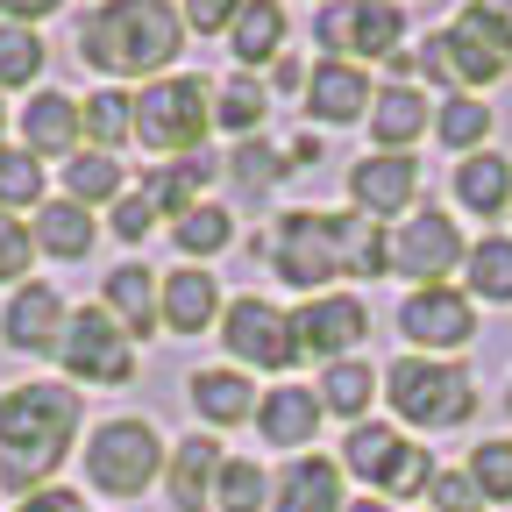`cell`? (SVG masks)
<instances>
[{
	"label": "cell",
	"instance_id": "1",
	"mask_svg": "<svg viewBox=\"0 0 512 512\" xmlns=\"http://www.w3.org/2000/svg\"><path fill=\"white\" fill-rule=\"evenodd\" d=\"M79 420H86V406H79L72 384H50V377L8 384L0 392V484L22 491V498L43 491L50 470L72 456Z\"/></svg>",
	"mask_w": 512,
	"mask_h": 512
},
{
	"label": "cell",
	"instance_id": "2",
	"mask_svg": "<svg viewBox=\"0 0 512 512\" xmlns=\"http://www.w3.org/2000/svg\"><path fill=\"white\" fill-rule=\"evenodd\" d=\"M185 50V15L171 0H100L79 22V57L100 79H164Z\"/></svg>",
	"mask_w": 512,
	"mask_h": 512
},
{
	"label": "cell",
	"instance_id": "3",
	"mask_svg": "<svg viewBox=\"0 0 512 512\" xmlns=\"http://www.w3.org/2000/svg\"><path fill=\"white\" fill-rule=\"evenodd\" d=\"M349 235H356V221H349V214L292 207V214H278V221H271L264 256H271V271H278L285 285L320 292L328 278H342V271H349Z\"/></svg>",
	"mask_w": 512,
	"mask_h": 512
},
{
	"label": "cell",
	"instance_id": "4",
	"mask_svg": "<svg viewBox=\"0 0 512 512\" xmlns=\"http://www.w3.org/2000/svg\"><path fill=\"white\" fill-rule=\"evenodd\" d=\"M214 128V86L192 72H164L136 93V143L157 157H192Z\"/></svg>",
	"mask_w": 512,
	"mask_h": 512
},
{
	"label": "cell",
	"instance_id": "5",
	"mask_svg": "<svg viewBox=\"0 0 512 512\" xmlns=\"http://www.w3.org/2000/svg\"><path fill=\"white\" fill-rule=\"evenodd\" d=\"M384 399L406 427H463L477 413L470 392V370L463 363H441V356H399L384 370Z\"/></svg>",
	"mask_w": 512,
	"mask_h": 512
},
{
	"label": "cell",
	"instance_id": "6",
	"mask_svg": "<svg viewBox=\"0 0 512 512\" xmlns=\"http://www.w3.org/2000/svg\"><path fill=\"white\" fill-rule=\"evenodd\" d=\"M164 456H171V448H164V434H157L150 420H136V413L100 420L93 441H86V484H93L100 498H143V491L157 484Z\"/></svg>",
	"mask_w": 512,
	"mask_h": 512
},
{
	"label": "cell",
	"instance_id": "7",
	"mask_svg": "<svg viewBox=\"0 0 512 512\" xmlns=\"http://www.w3.org/2000/svg\"><path fill=\"white\" fill-rule=\"evenodd\" d=\"M420 72L463 93V86H491V79H505V72H512V50H505V43H498L470 8H463L441 36H427V43H420Z\"/></svg>",
	"mask_w": 512,
	"mask_h": 512
},
{
	"label": "cell",
	"instance_id": "8",
	"mask_svg": "<svg viewBox=\"0 0 512 512\" xmlns=\"http://www.w3.org/2000/svg\"><path fill=\"white\" fill-rule=\"evenodd\" d=\"M57 363L72 384H128L136 377V342L114 328L107 306H79L57 335Z\"/></svg>",
	"mask_w": 512,
	"mask_h": 512
},
{
	"label": "cell",
	"instance_id": "9",
	"mask_svg": "<svg viewBox=\"0 0 512 512\" xmlns=\"http://www.w3.org/2000/svg\"><path fill=\"white\" fill-rule=\"evenodd\" d=\"M313 36L328 57L356 64V57H399V36H406V15L399 0H328L313 15Z\"/></svg>",
	"mask_w": 512,
	"mask_h": 512
},
{
	"label": "cell",
	"instance_id": "10",
	"mask_svg": "<svg viewBox=\"0 0 512 512\" xmlns=\"http://www.w3.org/2000/svg\"><path fill=\"white\" fill-rule=\"evenodd\" d=\"M221 342H228V356L249 363V370H292V363H299L292 313L271 306V299H256V292H242V299L221 306Z\"/></svg>",
	"mask_w": 512,
	"mask_h": 512
},
{
	"label": "cell",
	"instance_id": "11",
	"mask_svg": "<svg viewBox=\"0 0 512 512\" xmlns=\"http://www.w3.org/2000/svg\"><path fill=\"white\" fill-rule=\"evenodd\" d=\"M456 264H463V228L448 221L441 207H420L413 221H399V228H392V271H399V278H413V292L441 285Z\"/></svg>",
	"mask_w": 512,
	"mask_h": 512
},
{
	"label": "cell",
	"instance_id": "12",
	"mask_svg": "<svg viewBox=\"0 0 512 512\" xmlns=\"http://www.w3.org/2000/svg\"><path fill=\"white\" fill-rule=\"evenodd\" d=\"M363 335H370V306H363L356 292H313V299L292 313L299 356H320V363H342Z\"/></svg>",
	"mask_w": 512,
	"mask_h": 512
},
{
	"label": "cell",
	"instance_id": "13",
	"mask_svg": "<svg viewBox=\"0 0 512 512\" xmlns=\"http://www.w3.org/2000/svg\"><path fill=\"white\" fill-rule=\"evenodd\" d=\"M399 335L420 349V356H448L477 335V306L470 292H448V285H427V292H406L399 306Z\"/></svg>",
	"mask_w": 512,
	"mask_h": 512
},
{
	"label": "cell",
	"instance_id": "14",
	"mask_svg": "<svg viewBox=\"0 0 512 512\" xmlns=\"http://www.w3.org/2000/svg\"><path fill=\"white\" fill-rule=\"evenodd\" d=\"M64 320H72V306L57 299V285L29 278V285H15L8 313H0V335H8V349H15V356H57Z\"/></svg>",
	"mask_w": 512,
	"mask_h": 512
},
{
	"label": "cell",
	"instance_id": "15",
	"mask_svg": "<svg viewBox=\"0 0 512 512\" xmlns=\"http://www.w3.org/2000/svg\"><path fill=\"white\" fill-rule=\"evenodd\" d=\"M349 200H356V214H370V221L406 214V207L420 200V164H413V157H392V150L349 164Z\"/></svg>",
	"mask_w": 512,
	"mask_h": 512
},
{
	"label": "cell",
	"instance_id": "16",
	"mask_svg": "<svg viewBox=\"0 0 512 512\" xmlns=\"http://www.w3.org/2000/svg\"><path fill=\"white\" fill-rule=\"evenodd\" d=\"M370 100H377V86H370V72H363V64L320 57L313 72H306V107H313V121H328V128L370 121Z\"/></svg>",
	"mask_w": 512,
	"mask_h": 512
},
{
	"label": "cell",
	"instance_id": "17",
	"mask_svg": "<svg viewBox=\"0 0 512 512\" xmlns=\"http://www.w3.org/2000/svg\"><path fill=\"white\" fill-rule=\"evenodd\" d=\"M221 441L214 434H185V441H171V456H164V491H171V505L178 512H207L214 505V477H221Z\"/></svg>",
	"mask_w": 512,
	"mask_h": 512
},
{
	"label": "cell",
	"instance_id": "18",
	"mask_svg": "<svg viewBox=\"0 0 512 512\" xmlns=\"http://www.w3.org/2000/svg\"><path fill=\"white\" fill-rule=\"evenodd\" d=\"M157 320H164L171 335H207L214 320H221V285H214V271L185 264V271L157 278Z\"/></svg>",
	"mask_w": 512,
	"mask_h": 512
},
{
	"label": "cell",
	"instance_id": "19",
	"mask_svg": "<svg viewBox=\"0 0 512 512\" xmlns=\"http://www.w3.org/2000/svg\"><path fill=\"white\" fill-rule=\"evenodd\" d=\"M256 434L271 448H306L320 434V392L313 384H271V392H256Z\"/></svg>",
	"mask_w": 512,
	"mask_h": 512
},
{
	"label": "cell",
	"instance_id": "20",
	"mask_svg": "<svg viewBox=\"0 0 512 512\" xmlns=\"http://www.w3.org/2000/svg\"><path fill=\"white\" fill-rule=\"evenodd\" d=\"M22 150L29 157H72L79 150V100L72 93H57V86H43V93H29V107H22Z\"/></svg>",
	"mask_w": 512,
	"mask_h": 512
},
{
	"label": "cell",
	"instance_id": "21",
	"mask_svg": "<svg viewBox=\"0 0 512 512\" xmlns=\"http://www.w3.org/2000/svg\"><path fill=\"white\" fill-rule=\"evenodd\" d=\"M342 463L328 456H292L271 484V512H342Z\"/></svg>",
	"mask_w": 512,
	"mask_h": 512
},
{
	"label": "cell",
	"instance_id": "22",
	"mask_svg": "<svg viewBox=\"0 0 512 512\" xmlns=\"http://www.w3.org/2000/svg\"><path fill=\"white\" fill-rule=\"evenodd\" d=\"M434 128V114H427V93L420 86H384L377 100H370V136H377V150H392V157H413V143Z\"/></svg>",
	"mask_w": 512,
	"mask_h": 512
},
{
	"label": "cell",
	"instance_id": "23",
	"mask_svg": "<svg viewBox=\"0 0 512 512\" xmlns=\"http://www.w3.org/2000/svg\"><path fill=\"white\" fill-rule=\"evenodd\" d=\"M100 306L114 313V328H121L128 342L157 335V271H143V264H114L107 285H100Z\"/></svg>",
	"mask_w": 512,
	"mask_h": 512
},
{
	"label": "cell",
	"instance_id": "24",
	"mask_svg": "<svg viewBox=\"0 0 512 512\" xmlns=\"http://www.w3.org/2000/svg\"><path fill=\"white\" fill-rule=\"evenodd\" d=\"M214 157L207 150H192V157H171V164H157L150 178H143V200L157 207V221H178V214H192L200 207V192L214 185Z\"/></svg>",
	"mask_w": 512,
	"mask_h": 512
},
{
	"label": "cell",
	"instance_id": "25",
	"mask_svg": "<svg viewBox=\"0 0 512 512\" xmlns=\"http://www.w3.org/2000/svg\"><path fill=\"white\" fill-rule=\"evenodd\" d=\"M185 399H192V413H200L207 427H242V420H256V384H249L242 370H192V377H185Z\"/></svg>",
	"mask_w": 512,
	"mask_h": 512
},
{
	"label": "cell",
	"instance_id": "26",
	"mask_svg": "<svg viewBox=\"0 0 512 512\" xmlns=\"http://www.w3.org/2000/svg\"><path fill=\"white\" fill-rule=\"evenodd\" d=\"M448 185H456V200L470 207V214H505L512 207V157H498V150H470L456 171H448Z\"/></svg>",
	"mask_w": 512,
	"mask_h": 512
},
{
	"label": "cell",
	"instance_id": "27",
	"mask_svg": "<svg viewBox=\"0 0 512 512\" xmlns=\"http://www.w3.org/2000/svg\"><path fill=\"white\" fill-rule=\"evenodd\" d=\"M29 235H36L43 256H57V264H79V256L93 249V235H100V221H93L79 200H43L36 221H29Z\"/></svg>",
	"mask_w": 512,
	"mask_h": 512
},
{
	"label": "cell",
	"instance_id": "28",
	"mask_svg": "<svg viewBox=\"0 0 512 512\" xmlns=\"http://www.w3.org/2000/svg\"><path fill=\"white\" fill-rule=\"evenodd\" d=\"M235 64H278L285 50V0H242V15L228 29Z\"/></svg>",
	"mask_w": 512,
	"mask_h": 512
},
{
	"label": "cell",
	"instance_id": "29",
	"mask_svg": "<svg viewBox=\"0 0 512 512\" xmlns=\"http://www.w3.org/2000/svg\"><path fill=\"white\" fill-rule=\"evenodd\" d=\"M79 136L86 150H121L128 136H136V93H121V86H100L93 100H79Z\"/></svg>",
	"mask_w": 512,
	"mask_h": 512
},
{
	"label": "cell",
	"instance_id": "30",
	"mask_svg": "<svg viewBox=\"0 0 512 512\" xmlns=\"http://www.w3.org/2000/svg\"><path fill=\"white\" fill-rule=\"evenodd\" d=\"M313 392H320V413H342V420L356 427V420L370 413V399H377V370H370L363 356H342V363L320 370Z\"/></svg>",
	"mask_w": 512,
	"mask_h": 512
},
{
	"label": "cell",
	"instance_id": "31",
	"mask_svg": "<svg viewBox=\"0 0 512 512\" xmlns=\"http://www.w3.org/2000/svg\"><path fill=\"white\" fill-rule=\"evenodd\" d=\"M64 200H79L86 214L114 207L121 200V164L107 150H72V157H64Z\"/></svg>",
	"mask_w": 512,
	"mask_h": 512
},
{
	"label": "cell",
	"instance_id": "32",
	"mask_svg": "<svg viewBox=\"0 0 512 512\" xmlns=\"http://www.w3.org/2000/svg\"><path fill=\"white\" fill-rule=\"evenodd\" d=\"M434 136L456 150V157L484 150V136H491V107H484L477 93H448V100L434 107Z\"/></svg>",
	"mask_w": 512,
	"mask_h": 512
},
{
	"label": "cell",
	"instance_id": "33",
	"mask_svg": "<svg viewBox=\"0 0 512 512\" xmlns=\"http://www.w3.org/2000/svg\"><path fill=\"white\" fill-rule=\"evenodd\" d=\"M399 448H406V434H399V427H384V420H356V427H349V441H342V463H349L356 477L384 484V470H392Z\"/></svg>",
	"mask_w": 512,
	"mask_h": 512
},
{
	"label": "cell",
	"instance_id": "34",
	"mask_svg": "<svg viewBox=\"0 0 512 512\" xmlns=\"http://www.w3.org/2000/svg\"><path fill=\"white\" fill-rule=\"evenodd\" d=\"M463 271H470V299L512 306V235H484V242L463 256Z\"/></svg>",
	"mask_w": 512,
	"mask_h": 512
},
{
	"label": "cell",
	"instance_id": "35",
	"mask_svg": "<svg viewBox=\"0 0 512 512\" xmlns=\"http://www.w3.org/2000/svg\"><path fill=\"white\" fill-rule=\"evenodd\" d=\"M264 114H271V93L256 86L249 72H235V79L214 93V128H228V136H242V143L264 128Z\"/></svg>",
	"mask_w": 512,
	"mask_h": 512
},
{
	"label": "cell",
	"instance_id": "36",
	"mask_svg": "<svg viewBox=\"0 0 512 512\" xmlns=\"http://www.w3.org/2000/svg\"><path fill=\"white\" fill-rule=\"evenodd\" d=\"M171 242H178L185 256H221V249L235 242V214H228V207H214V200H200L192 214H178V221H171Z\"/></svg>",
	"mask_w": 512,
	"mask_h": 512
},
{
	"label": "cell",
	"instance_id": "37",
	"mask_svg": "<svg viewBox=\"0 0 512 512\" xmlns=\"http://www.w3.org/2000/svg\"><path fill=\"white\" fill-rule=\"evenodd\" d=\"M214 512H271V477L249 456H228L214 477Z\"/></svg>",
	"mask_w": 512,
	"mask_h": 512
},
{
	"label": "cell",
	"instance_id": "38",
	"mask_svg": "<svg viewBox=\"0 0 512 512\" xmlns=\"http://www.w3.org/2000/svg\"><path fill=\"white\" fill-rule=\"evenodd\" d=\"M0 207H8V214L43 207V157H29L22 143L0 150Z\"/></svg>",
	"mask_w": 512,
	"mask_h": 512
},
{
	"label": "cell",
	"instance_id": "39",
	"mask_svg": "<svg viewBox=\"0 0 512 512\" xmlns=\"http://www.w3.org/2000/svg\"><path fill=\"white\" fill-rule=\"evenodd\" d=\"M36 79H43V36L0 22V93H8V86H36Z\"/></svg>",
	"mask_w": 512,
	"mask_h": 512
},
{
	"label": "cell",
	"instance_id": "40",
	"mask_svg": "<svg viewBox=\"0 0 512 512\" xmlns=\"http://www.w3.org/2000/svg\"><path fill=\"white\" fill-rule=\"evenodd\" d=\"M285 171H292V164H285L271 143H256V136H249V143H235V157H228V178H235L242 192H271Z\"/></svg>",
	"mask_w": 512,
	"mask_h": 512
},
{
	"label": "cell",
	"instance_id": "41",
	"mask_svg": "<svg viewBox=\"0 0 512 512\" xmlns=\"http://www.w3.org/2000/svg\"><path fill=\"white\" fill-rule=\"evenodd\" d=\"M384 498H427L434 491V456H427V448H399V456H392V470H384V484H377Z\"/></svg>",
	"mask_w": 512,
	"mask_h": 512
},
{
	"label": "cell",
	"instance_id": "42",
	"mask_svg": "<svg viewBox=\"0 0 512 512\" xmlns=\"http://www.w3.org/2000/svg\"><path fill=\"white\" fill-rule=\"evenodd\" d=\"M470 477H477L484 505H512V441H484L470 456Z\"/></svg>",
	"mask_w": 512,
	"mask_h": 512
},
{
	"label": "cell",
	"instance_id": "43",
	"mask_svg": "<svg viewBox=\"0 0 512 512\" xmlns=\"http://www.w3.org/2000/svg\"><path fill=\"white\" fill-rule=\"evenodd\" d=\"M29 264H36V235H29V221H15L8 207H0V285L29 278Z\"/></svg>",
	"mask_w": 512,
	"mask_h": 512
},
{
	"label": "cell",
	"instance_id": "44",
	"mask_svg": "<svg viewBox=\"0 0 512 512\" xmlns=\"http://www.w3.org/2000/svg\"><path fill=\"white\" fill-rule=\"evenodd\" d=\"M427 505H434V512H491L470 470H434V491H427Z\"/></svg>",
	"mask_w": 512,
	"mask_h": 512
},
{
	"label": "cell",
	"instance_id": "45",
	"mask_svg": "<svg viewBox=\"0 0 512 512\" xmlns=\"http://www.w3.org/2000/svg\"><path fill=\"white\" fill-rule=\"evenodd\" d=\"M107 228H114L121 242H143V235L157 228V207L143 200V192H121V200L107 207Z\"/></svg>",
	"mask_w": 512,
	"mask_h": 512
},
{
	"label": "cell",
	"instance_id": "46",
	"mask_svg": "<svg viewBox=\"0 0 512 512\" xmlns=\"http://www.w3.org/2000/svg\"><path fill=\"white\" fill-rule=\"evenodd\" d=\"M178 15H185V29H192V36H228V29H235V15H242V0H185Z\"/></svg>",
	"mask_w": 512,
	"mask_h": 512
},
{
	"label": "cell",
	"instance_id": "47",
	"mask_svg": "<svg viewBox=\"0 0 512 512\" xmlns=\"http://www.w3.org/2000/svg\"><path fill=\"white\" fill-rule=\"evenodd\" d=\"M15 512H86V498H79V491H64V484H43V491H29Z\"/></svg>",
	"mask_w": 512,
	"mask_h": 512
},
{
	"label": "cell",
	"instance_id": "48",
	"mask_svg": "<svg viewBox=\"0 0 512 512\" xmlns=\"http://www.w3.org/2000/svg\"><path fill=\"white\" fill-rule=\"evenodd\" d=\"M64 8V0H0V22H15V29H36Z\"/></svg>",
	"mask_w": 512,
	"mask_h": 512
},
{
	"label": "cell",
	"instance_id": "49",
	"mask_svg": "<svg viewBox=\"0 0 512 512\" xmlns=\"http://www.w3.org/2000/svg\"><path fill=\"white\" fill-rule=\"evenodd\" d=\"M470 15H477V22H484V29L512 50V0H470Z\"/></svg>",
	"mask_w": 512,
	"mask_h": 512
},
{
	"label": "cell",
	"instance_id": "50",
	"mask_svg": "<svg viewBox=\"0 0 512 512\" xmlns=\"http://www.w3.org/2000/svg\"><path fill=\"white\" fill-rule=\"evenodd\" d=\"M271 79H278L285 93H306V64H299V57H278V64H271Z\"/></svg>",
	"mask_w": 512,
	"mask_h": 512
},
{
	"label": "cell",
	"instance_id": "51",
	"mask_svg": "<svg viewBox=\"0 0 512 512\" xmlns=\"http://www.w3.org/2000/svg\"><path fill=\"white\" fill-rule=\"evenodd\" d=\"M342 512H392L384 498H356V505H342Z\"/></svg>",
	"mask_w": 512,
	"mask_h": 512
},
{
	"label": "cell",
	"instance_id": "52",
	"mask_svg": "<svg viewBox=\"0 0 512 512\" xmlns=\"http://www.w3.org/2000/svg\"><path fill=\"white\" fill-rule=\"evenodd\" d=\"M0 150H8V107H0Z\"/></svg>",
	"mask_w": 512,
	"mask_h": 512
}]
</instances>
